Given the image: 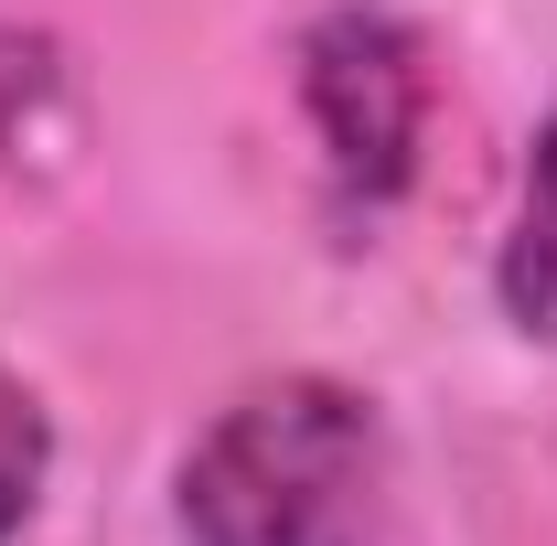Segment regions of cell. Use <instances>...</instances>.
<instances>
[{
    "label": "cell",
    "mask_w": 557,
    "mask_h": 546,
    "mask_svg": "<svg viewBox=\"0 0 557 546\" xmlns=\"http://www.w3.org/2000/svg\"><path fill=\"white\" fill-rule=\"evenodd\" d=\"M44 482H54V418H44V397L0 364V546L44 514Z\"/></svg>",
    "instance_id": "cell-4"
},
{
    "label": "cell",
    "mask_w": 557,
    "mask_h": 546,
    "mask_svg": "<svg viewBox=\"0 0 557 546\" xmlns=\"http://www.w3.org/2000/svg\"><path fill=\"white\" fill-rule=\"evenodd\" d=\"M300 108L322 139V183L344 225H375L418 183V139H429V44L386 0H333L300 33Z\"/></svg>",
    "instance_id": "cell-2"
},
{
    "label": "cell",
    "mask_w": 557,
    "mask_h": 546,
    "mask_svg": "<svg viewBox=\"0 0 557 546\" xmlns=\"http://www.w3.org/2000/svg\"><path fill=\"white\" fill-rule=\"evenodd\" d=\"M397 450L364 386L269 375L194 429L172 472L183 546H386Z\"/></svg>",
    "instance_id": "cell-1"
},
{
    "label": "cell",
    "mask_w": 557,
    "mask_h": 546,
    "mask_svg": "<svg viewBox=\"0 0 557 546\" xmlns=\"http://www.w3.org/2000/svg\"><path fill=\"white\" fill-rule=\"evenodd\" d=\"M54 86H65V54L44 44V33H22V22H0V161L33 139V119L54 108Z\"/></svg>",
    "instance_id": "cell-5"
},
{
    "label": "cell",
    "mask_w": 557,
    "mask_h": 546,
    "mask_svg": "<svg viewBox=\"0 0 557 546\" xmlns=\"http://www.w3.org/2000/svg\"><path fill=\"white\" fill-rule=\"evenodd\" d=\"M493 289H504V322L525 343H557V119L525 139V183H515V225H504Z\"/></svg>",
    "instance_id": "cell-3"
}]
</instances>
